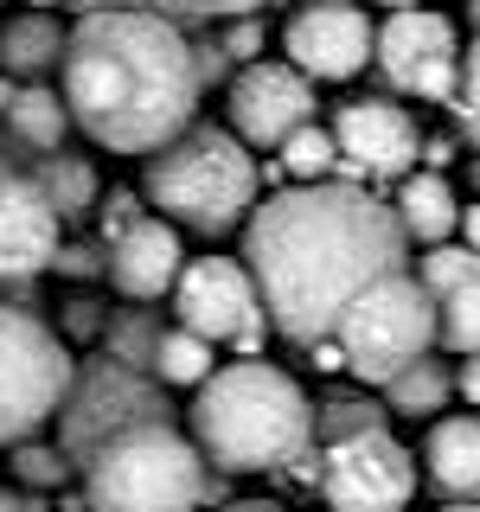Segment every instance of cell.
<instances>
[{
  "label": "cell",
  "instance_id": "obj_1",
  "mask_svg": "<svg viewBox=\"0 0 480 512\" xmlns=\"http://www.w3.org/2000/svg\"><path fill=\"white\" fill-rule=\"evenodd\" d=\"M410 237L391 205H378L359 180H308L250 205L244 269L263 295V314L282 340L308 346L333 333L365 282L404 269Z\"/></svg>",
  "mask_w": 480,
  "mask_h": 512
},
{
  "label": "cell",
  "instance_id": "obj_2",
  "mask_svg": "<svg viewBox=\"0 0 480 512\" xmlns=\"http://www.w3.org/2000/svg\"><path fill=\"white\" fill-rule=\"evenodd\" d=\"M64 109L96 148L154 154L199 116V64L180 20L148 7H90L64 39Z\"/></svg>",
  "mask_w": 480,
  "mask_h": 512
},
{
  "label": "cell",
  "instance_id": "obj_3",
  "mask_svg": "<svg viewBox=\"0 0 480 512\" xmlns=\"http://www.w3.org/2000/svg\"><path fill=\"white\" fill-rule=\"evenodd\" d=\"M192 442L224 474H269L295 468L314 442V410L301 384L263 359L218 365L192 397Z\"/></svg>",
  "mask_w": 480,
  "mask_h": 512
},
{
  "label": "cell",
  "instance_id": "obj_4",
  "mask_svg": "<svg viewBox=\"0 0 480 512\" xmlns=\"http://www.w3.org/2000/svg\"><path fill=\"white\" fill-rule=\"evenodd\" d=\"M256 154L231 128H212V122H186L173 141H160L148 154V173H141V199L154 205V218L180 224V231H199V237H224L250 218L256 205Z\"/></svg>",
  "mask_w": 480,
  "mask_h": 512
},
{
  "label": "cell",
  "instance_id": "obj_5",
  "mask_svg": "<svg viewBox=\"0 0 480 512\" xmlns=\"http://www.w3.org/2000/svg\"><path fill=\"white\" fill-rule=\"evenodd\" d=\"M84 500L90 512H199L205 455L167 416L128 423L84 455Z\"/></svg>",
  "mask_w": 480,
  "mask_h": 512
},
{
  "label": "cell",
  "instance_id": "obj_6",
  "mask_svg": "<svg viewBox=\"0 0 480 512\" xmlns=\"http://www.w3.org/2000/svg\"><path fill=\"white\" fill-rule=\"evenodd\" d=\"M333 340H340L352 378L391 384L410 359H423L436 346V295L410 269H391V276L365 282L352 295V308L333 320Z\"/></svg>",
  "mask_w": 480,
  "mask_h": 512
},
{
  "label": "cell",
  "instance_id": "obj_7",
  "mask_svg": "<svg viewBox=\"0 0 480 512\" xmlns=\"http://www.w3.org/2000/svg\"><path fill=\"white\" fill-rule=\"evenodd\" d=\"M71 346L32 308L0 301V442H26L58 416L71 391Z\"/></svg>",
  "mask_w": 480,
  "mask_h": 512
},
{
  "label": "cell",
  "instance_id": "obj_8",
  "mask_svg": "<svg viewBox=\"0 0 480 512\" xmlns=\"http://www.w3.org/2000/svg\"><path fill=\"white\" fill-rule=\"evenodd\" d=\"M314 487L327 512H404L416 500V455L397 436H384V423L352 429L320 448Z\"/></svg>",
  "mask_w": 480,
  "mask_h": 512
},
{
  "label": "cell",
  "instance_id": "obj_9",
  "mask_svg": "<svg viewBox=\"0 0 480 512\" xmlns=\"http://www.w3.org/2000/svg\"><path fill=\"white\" fill-rule=\"evenodd\" d=\"M173 314L180 327H192L212 346H237L244 359H256L269 340V314L263 295H256L250 269L237 256H192L180 263V282H173Z\"/></svg>",
  "mask_w": 480,
  "mask_h": 512
},
{
  "label": "cell",
  "instance_id": "obj_10",
  "mask_svg": "<svg viewBox=\"0 0 480 512\" xmlns=\"http://www.w3.org/2000/svg\"><path fill=\"white\" fill-rule=\"evenodd\" d=\"M372 64L384 71V84L416 96V103H455V84H461L455 20H442V13H429V7H397L391 20L378 26Z\"/></svg>",
  "mask_w": 480,
  "mask_h": 512
},
{
  "label": "cell",
  "instance_id": "obj_11",
  "mask_svg": "<svg viewBox=\"0 0 480 512\" xmlns=\"http://www.w3.org/2000/svg\"><path fill=\"white\" fill-rule=\"evenodd\" d=\"M160 416V391L148 378H135L116 359H96L84 372H71V391L58 404V448L71 461H84L103 436H116L128 423H148Z\"/></svg>",
  "mask_w": 480,
  "mask_h": 512
},
{
  "label": "cell",
  "instance_id": "obj_12",
  "mask_svg": "<svg viewBox=\"0 0 480 512\" xmlns=\"http://www.w3.org/2000/svg\"><path fill=\"white\" fill-rule=\"evenodd\" d=\"M372 45H378V26L365 20L359 0H308V7L288 13L282 26V52L301 77L314 84H346L372 64Z\"/></svg>",
  "mask_w": 480,
  "mask_h": 512
},
{
  "label": "cell",
  "instance_id": "obj_13",
  "mask_svg": "<svg viewBox=\"0 0 480 512\" xmlns=\"http://www.w3.org/2000/svg\"><path fill=\"white\" fill-rule=\"evenodd\" d=\"M333 148H340V173L352 180H404L416 173V154H423V128L404 103H378V96H359V103H340L333 116Z\"/></svg>",
  "mask_w": 480,
  "mask_h": 512
},
{
  "label": "cell",
  "instance_id": "obj_14",
  "mask_svg": "<svg viewBox=\"0 0 480 512\" xmlns=\"http://www.w3.org/2000/svg\"><path fill=\"white\" fill-rule=\"evenodd\" d=\"M224 109H231V135L244 141V148H282V135H295L301 122H314V77H301L295 64L256 58L231 77Z\"/></svg>",
  "mask_w": 480,
  "mask_h": 512
},
{
  "label": "cell",
  "instance_id": "obj_15",
  "mask_svg": "<svg viewBox=\"0 0 480 512\" xmlns=\"http://www.w3.org/2000/svg\"><path fill=\"white\" fill-rule=\"evenodd\" d=\"M58 212L39 192V180L20 167H0V282H26L52 269L58 256Z\"/></svg>",
  "mask_w": 480,
  "mask_h": 512
},
{
  "label": "cell",
  "instance_id": "obj_16",
  "mask_svg": "<svg viewBox=\"0 0 480 512\" xmlns=\"http://www.w3.org/2000/svg\"><path fill=\"white\" fill-rule=\"evenodd\" d=\"M180 263H186L180 224L141 212L135 224H122V231L109 237L103 276L116 282V295H128V301H160V295H173V282H180Z\"/></svg>",
  "mask_w": 480,
  "mask_h": 512
},
{
  "label": "cell",
  "instance_id": "obj_17",
  "mask_svg": "<svg viewBox=\"0 0 480 512\" xmlns=\"http://www.w3.org/2000/svg\"><path fill=\"white\" fill-rule=\"evenodd\" d=\"M64 39H71V26L52 20V7L13 13V20L0 26V71L39 84V77H52L58 64H64Z\"/></svg>",
  "mask_w": 480,
  "mask_h": 512
},
{
  "label": "cell",
  "instance_id": "obj_18",
  "mask_svg": "<svg viewBox=\"0 0 480 512\" xmlns=\"http://www.w3.org/2000/svg\"><path fill=\"white\" fill-rule=\"evenodd\" d=\"M423 461L448 500H480V416H442L423 442Z\"/></svg>",
  "mask_w": 480,
  "mask_h": 512
},
{
  "label": "cell",
  "instance_id": "obj_19",
  "mask_svg": "<svg viewBox=\"0 0 480 512\" xmlns=\"http://www.w3.org/2000/svg\"><path fill=\"white\" fill-rule=\"evenodd\" d=\"M391 212H397L410 244H448L455 224H461V199H455V186H448L436 167H423V173H404V180H397Z\"/></svg>",
  "mask_w": 480,
  "mask_h": 512
},
{
  "label": "cell",
  "instance_id": "obj_20",
  "mask_svg": "<svg viewBox=\"0 0 480 512\" xmlns=\"http://www.w3.org/2000/svg\"><path fill=\"white\" fill-rule=\"evenodd\" d=\"M0 122H7V141L20 154H58L64 148V135H71V109H64V96L58 90H45V84H26V90H13V103L0 109Z\"/></svg>",
  "mask_w": 480,
  "mask_h": 512
},
{
  "label": "cell",
  "instance_id": "obj_21",
  "mask_svg": "<svg viewBox=\"0 0 480 512\" xmlns=\"http://www.w3.org/2000/svg\"><path fill=\"white\" fill-rule=\"evenodd\" d=\"M32 180H39V192L52 199L58 218H84L90 205H96V167H90V160H77V154H64V148L32 160Z\"/></svg>",
  "mask_w": 480,
  "mask_h": 512
},
{
  "label": "cell",
  "instance_id": "obj_22",
  "mask_svg": "<svg viewBox=\"0 0 480 512\" xmlns=\"http://www.w3.org/2000/svg\"><path fill=\"white\" fill-rule=\"evenodd\" d=\"M448 391H455V372H448L442 359H410L404 372H397L391 384H384V397H391V410L397 416H436L448 404Z\"/></svg>",
  "mask_w": 480,
  "mask_h": 512
},
{
  "label": "cell",
  "instance_id": "obj_23",
  "mask_svg": "<svg viewBox=\"0 0 480 512\" xmlns=\"http://www.w3.org/2000/svg\"><path fill=\"white\" fill-rule=\"evenodd\" d=\"M212 352H218V346L199 340L192 327H173V333H160V340H154V365H148V372H154L160 384H186V391H199V384L218 372Z\"/></svg>",
  "mask_w": 480,
  "mask_h": 512
},
{
  "label": "cell",
  "instance_id": "obj_24",
  "mask_svg": "<svg viewBox=\"0 0 480 512\" xmlns=\"http://www.w3.org/2000/svg\"><path fill=\"white\" fill-rule=\"evenodd\" d=\"M436 340L448 346V352H480V276H468V282H455L448 295H436Z\"/></svg>",
  "mask_w": 480,
  "mask_h": 512
},
{
  "label": "cell",
  "instance_id": "obj_25",
  "mask_svg": "<svg viewBox=\"0 0 480 512\" xmlns=\"http://www.w3.org/2000/svg\"><path fill=\"white\" fill-rule=\"evenodd\" d=\"M282 173L288 180H333L340 173V148H333V128H320V122H301L295 135H282Z\"/></svg>",
  "mask_w": 480,
  "mask_h": 512
},
{
  "label": "cell",
  "instance_id": "obj_26",
  "mask_svg": "<svg viewBox=\"0 0 480 512\" xmlns=\"http://www.w3.org/2000/svg\"><path fill=\"white\" fill-rule=\"evenodd\" d=\"M13 480H20V487H64V474H71V455H64V448H52V442H13Z\"/></svg>",
  "mask_w": 480,
  "mask_h": 512
},
{
  "label": "cell",
  "instance_id": "obj_27",
  "mask_svg": "<svg viewBox=\"0 0 480 512\" xmlns=\"http://www.w3.org/2000/svg\"><path fill=\"white\" fill-rule=\"evenodd\" d=\"M468 276H480V250H468V244H429L423 269H416V282H423L429 295H448V288L468 282Z\"/></svg>",
  "mask_w": 480,
  "mask_h": 512
},
{
  "label": "cell",
  "instance_id": "obj_28",
  "mask_svg": "<svg viewBox=\"0 0 480 512\" xmlns=\"http://www.w3.org/2000/svg\"><path fill=\"white\" fill-rule=\"evenodd\" d=\"M154 340H160V327L148 314H128V320H109V327H103L109 359L128 365V372H135V365H154Z\"/></svg>",
  "mask_w": 480,
  "mask_h": 512
},
{
  "label": "cell",
  "instance_id": "obj_29",
  "mask_svg": "<svg viewBox=\"0 0 480 512\" xmlns=\"http://www.w3.org/2000/svg\"><path fill=\"white\" fill-rule=\"evenodd\" d=\"M109 7H148L167 20H231V13H263V0H109Z\"/></svg>",
  "mask_w": 480,
  "mask_h": 512
},
{
  "label": "cell",
  "instance_id": "obj_30",
  "mask_svg": "<svg viewBox=\"0 0 480 512\" xmlns=\"http://www.w3.org/2000/svg\"><path fill=\"white\" fill-rule=\"evenodd\" d=\"M455 122L468 128V141L480 148V32H474V45L461 52V84H455Z\"/></svg>",
  "mask_w": 480,
  "mask_h": 512
},
{
  "label": "cell",
  "instance_id": "obj_31",
  "mask_svg": "<svg viewBox=\"0 0 480 512\" xmlns=\"http://www.w3.org/2000/svg\"><path fill=\"white\" fill-rule=\"evenodd\" d=\"M224 58H237V64H256L263 58V13H231V26H224Z\"/></svg>",
  "mask_w": 480,
  "mask_h": 512
},
{
  "label": "cell",
  "instance_id": "obj_32",
  "mask_svg": "<svg viewBox=\"0 0 480 512\" xmlns=\"http://www.w3.org/2000/svg\"><path fill=\"white\" fill-rule=\"evenodd\" d=\"M372 423H384L372 404H327V410L314 416V436L333 442V436H352V429H372Z\"/></svg>",
  "mask_w": 480,
  "mask_h": 512
},
{
  "label": "cell",
  "instance_id": "obj_33",
  "mask_svg": "<svg viewBox=\"0 0 480 512\" xmlns=\"http://www.w3.org/2000/svg\"><path fill=\"white\" fill-rule=\"evenodd\" d=\"M141 212H148V205H141V192H109V205H103V231L116 237L122 224H135Z\"/></svg>",
  "mask_w": 480,
  "mask_h": 512
},
{
  "label": "cell",
  "instance_id": "obj_34",
  "mask_svg": "<svg viewBox=\"0 0 480 512\" xmlns=\"http://www.w3.org/2000/svg\"><path fill=\"white\" fill-rule=\"evenodd\" d=\"M52 269H58V276H96V269H103V256H96V250H84V244H58Z\"/></svg>",
  "mask_w": 480,
  "mask_h": 512
},
{
  "label": "cell",
  "instance_id": "obj_35",
  "mask_svg": "<svg viewBox=\"0 0 480 512\" xmlns=\"http://www.w3.org/2000/svg\"><path fill=\"white\" fill-rule=\"evenodd\" d=\"M192 64H199V84H224L231 77V58H224V45H192Z\"/></svg>",
  "mask_w": 480,
  "mask_h": 512
},
{
  "label": "cell",
  "instance_id": "obj_36",
  "mask_svg": "<svg viewBox=\"0 0 480 512\" xmlns=\"http://www.w3.org/2000/svg\"><path fill=\"white\" fill-rule=\"evenodd\" d=\"M308 352H314V372H346V352H340V340H333V333L308 340Z\"/></svg>",
  "mask_w": 480,
  "mask_h": 512
},
{
  "label": "cell",
  "instance_id": "obj_37",
  "mask_svg": "<svg viewBox=\"0 0 480 512\" xmlns=\"http://www.w3.org/2000/svg\"><path fill=\"white\" fill-rule=\"evenodd\" d=\"M455 391L468 397V404L480 410V352H468V359H461V372H455Z\"/></svg>",
  "mask_w": 480,
  "mask_h": 512
},
{
  "label": "cell",
  "instance_id": "obj_38",
  "mask_svg": "<svg viewBox=\"0 0 480 512\" xmlns=\"http://www.w3.org/2000/svg\"><path fill=\"white\" fill-rule=\"evenodd\" d=\"M416 160H429V167H448V160H455V141H448V135H423V154H416Z\"/></svg>",
  "mask_w": 480,
  "mask_h": 512
},
{
  "label": "cell",
  "instance_id": "obj_39",
  "mask_svg": "<svg viewBox=\"0 0 480 512\" xmlns=\"http://www.w3.org/2000/svg\"><path fill=\"white\" fill-rule=\"evenodd\" d=\"M64 320H71L77 333H90L96 327V301H71V314H64Z\"/></svg>",
  "mask_w": 480,
  "mask_h": 512
},
{
  "label": "cell",
  "instance_id": "obj_40",
  "mask_svg": "<svg viewBox=\"0 0 480 512\" xmlns=\"http://www.w3.org/2000/svg\"><path fill=\"white\" fill-rule=\"evenodd\" d=\"M455 231H468V250H480V199L468 205V212H461V224H455Z\"/></svg>",
  "mask_w": 480,
  "mask_h": 512
},
{
  "label": "cell",
  "instance_id": "obj_41",
  "mask_svg": "<svg viewBox=\"0 0 480 512\" xmlns=\"http://www.w3.org/2000/svg\"><path fill=\"white\" fill-rule=\"evenodd\" d=\"M224 512H288V506L282 500H231Z\"/></svg>",
  "mask_w": 480,
  "mask_h": 512
},
{
  "label": "cell",
  "instance_id": "obj_42",
  "mask_svg": "<svg viewBox=\"0 0 480 512\" xmlns=\"http://www.w3.org/2000/svg\"><path fill=\"white\" fill-rule=\"evenodd\" d=\"M0 512H26V500H20V493H7V487H0Z\"/></svg>",
  "mask_w": 480,
  "mask_h": 512
},
{
  "label": "cell",
  "instance_id": "obj_43",
  "mask_svg": "<svg viewBox=\"0 0 480 512\" xmlns=\"http://www.w3.org/2000/svg\"><path fill=\"white\" fill-rule=\"evenodd\" d=\"M7 103H13V77L0 71V109H7Z\"/></svg>",
  "mask_w": 480,
  "mask_h": 512
},
{
  "label": "cell",
  "instance_id": "obj_44",
  "mask_svg": "<svg viewBox=\"0 0 480 512\" xmlns=\"http://www.w3.org/2000/svg\"><path fill=\"white\" fill-rule=\"evenodd\" d=\"M372 7H384V13H397V7H416V0H372Z\"/></svg>",
  "mask_w": 480,
  "mask_h": 512
},
{
  "label": "cell",
  "instance_id": "obj_45",
  "mask_svg": "<svg viewBox=\"0 0 480 512\" xmlns=\"http://www.w3.org/2000/svg\"><path fill=\"white\" fill-rule=\"evenodd\" d=\"M442 512H480V500H455V506H442Z\"/></svg>",
  "mask_w": 480,
  "mask_h": 512
},
{
  "label": "cell",
  "instance_id": "obj_46",
  "mask_svg": "<svg viewBox=\"0 0 480 512\" xmlns=\"http://www.w3.org/2000/svg\"><path fill=\"white\" fill-rule=\"evenodd\" d=\"M32 7H84V0H32Z\"/></svg>",
  "mask_w": 480,
  "mask_h": 512
}]
</instances>
